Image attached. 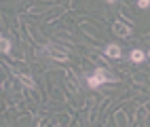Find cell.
Masks as SVG:
<instances>
[{"label": "cell", "instance_id": "obj_5", "mask_svg": "<svg viewBox=\"0 0 150 127\" xmlns=\"http://www.w3.org/2000/svg\"><path fill=\"white\" fill-rule=\"evenodd\" d=\"M131 60H133V62H144V53L135 49V51H131Z\"/></svg>", "mask_w": 150, "mask_h": 127}, {"label": "cell", "instance_id": "obj_4", "mask_svg": "<svg viewBox=\"0 0 150 127\" xmlns=\"http://www.w3.org/2000/svg\"><path fill=\"white\" fill-rule=\"evenodd\" d=\"M0 51H2V53H8V51H11V43H8L6 38H0Z\"/></svg>", "mask_w": 150, "mask_h": 127}, {"label": "cell", "instance_id": "obj_3", "mask_svg": "<svg viewBox=\"0 0 150 127\" xmlns=\"http://www.w3.org/2000/svg\"><path fill=\"white\" fill-rule=\"evenodd\" d=\"M114 28H116V34H118V36H129V34H131V30H129V28H125L123 23H116Z\"/></svg>", "mask_w": 150, "mask_h": 127}, {"label": "cell", "instance_id": "obj_7", "mask_svg": "<svg viewBox=\"0 0 150 127\" xmlns=\"http://www.w3.org/2000/svg\"><path fill=\"white\" fill-rule=\"evenodd\" d=\"M108 2H116V0H108Z\"/></svg>", "mask_w": 150, "mask_h": 127}, {"label": "cell", "instance_id": "obj_1", "mask_svg": "<svg viewBox=\"0 0 150 127\" xmlns=\"http://www.w3.org/2000/svg\"><path fill=\"white\" fill-rule=\"evenodd\" d=\"M108 81H114V76L110 74V72H106L104 68H97V70L87 79V83H89V87H91V89H97L99 85H104V83H108Z\"/></svg>", "mask_w": 150, "mask_h": 127}, {"label": "cell", "instance_id": "obj_2", "mask_svg": "<svg viewBox=\"0 0 150 127\" xmlns=\"http://www.w3.org/2000/svg\"><path fill=\"white\" fill-rule=\"evenodd\" d=\"M106 55H108V57H121V47L108 45V47H106Z\"/></svg>", "mask_w": 150, "mask_h": 127}, {"label": "cell", "instance_id": "obj_6", "mask_svg": "<svg viewBox=\"0 0 150 127\" xmlns=\"http://www.w3.org/2000/svg\"><path fill=\"white\" fill-rule=\"evenodd\" d=\"M137 6L139 9H148L150 6V0H137Z\"/></svg>", "mask_w": 150, "mask_h": 127}, {"label": "cell", "instance_id": "obj_8", "mask_svg": "<svg viewBox=\"0 0 150 127\" xmlns=\"http://www.w3.org/2000/svg\"><path fill=\"white\" fill-rule=\"evenodd\" d=\"M148 57H150V53H148Z\"/></svg>", "mask_w": 150, "mask_h": 127}]
</instances>
